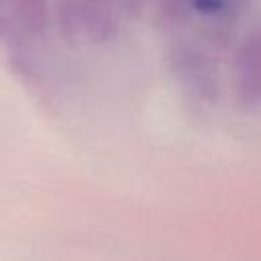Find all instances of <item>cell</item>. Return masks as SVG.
Here are the masks:
<instances>
[{
    "instance_id": "obj_1",
    "label": "cell",
    "mask_w": 261,
    "mask_h": 261,
    "mask_svg": "<svg viewBox=\"0 0 261 261\" xmlns=\"http://www.w3.org/2000/svg\"><path fill=\"white\" fill-rule=\"evenodd\" d=\"M167 67L186 96L214 104L220 96V71L212 53L194 39H175L167 47Z\"/></svg>"
},
{
    "instance_id": "obj_2",
    "label": "cell",
    "mask_w": 261,
    "mask_h": 261,
    "mask_svg": "<svg viewBox=\"0 0 261 261\" xmlns=\"http://www.w3.org/2000/svg\"><path fill=\"white\" fill-rule=\"evenodd\" d=\"M114 10L96 0H59L57 22L61 33L80 45H106L118 33Z\"/></svg>"
},
{
    "instance_id": "obj_3",
    "label": "cell",
    "mask_w": 261,
    "mask_h": 261,
    "mask_svg": "<svg viewBox=\"0 0 261 261\" xmlns=\"http://www.w3.org/2000/svg\"><path fill=\"white\" fill-rule=\"evenodd\" d=\"M232 96L241 108L261 106V24L253 27L234 49Z\"/></svg>"
},
{
    "instance_id": "obj_4",
    "label": "cell",
    "mask_w": 261,
    "mask_h": 261,
    "mask_svg": "<svg viewBox=\"0 0 261 261\" xmlns=\"http://www.w3.org/2000/svg\"><path fill=\"white\" fill-rule=\"evenodd\" d=\"M249 0H157L159 18L163 24L177 29L190 22L192 16L206 18L214 24L232 22L243 14Z\"/></svg>"
},
{
    "instance_id": "obj_5",
    "label": "cell",
    "mask_w": 261,
    "mask_h": 261,
    "mask_svg": "<svg viewBox=\"0 0 261 261\" xmlns=\"http://www.w3.org/2000/svg\"><path fill=\"white\" fill-rule=\"evenodd\" d=\"M96 2H100L112 10H120L122 14H128V16L137 14L143 6V0H96Z\"/></svg>"
}]
</instances>
